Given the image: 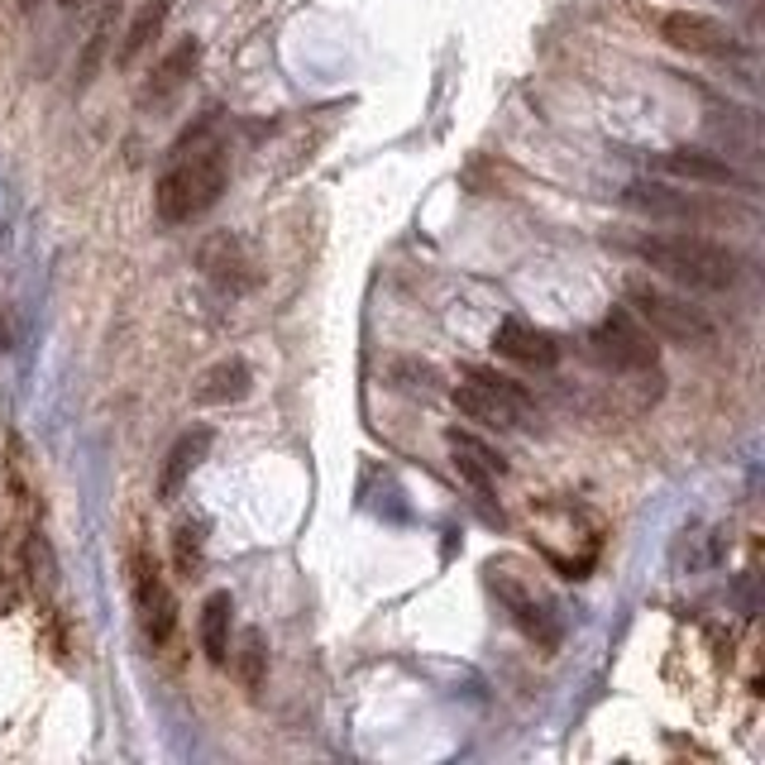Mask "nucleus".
<instances>
[{
    "mask_svg": "<svg viewBox=\"0 0 765 765\" xmlns=\"http://www.w3.org/2000/svg\"><path fill=\"white\" fill-rule=\"evenodd\" d=\"M450 403L465 411L469 421H484L493 430H513V426L531 421V393L498 369H474L465 383L450 388Z\"/></svg>",
    "mask_w": 765,
    "mask_h": 765,
    "instance_id": "20e7f679",
    "label": "nucleus"
},
{
    "mask_svg": "<svg viewBox=\"0 0 765 765\" xmlns=\"http://www.w3.org/2000/svg\"><path fill=\"white\" fill-rule=\"evenodd\" d=\"M168 10H172V0H143V6L130 14V24H125V34H120V48H116V62H120V68H135L143 48H149L158 34H163Z\"/></svg>",
    "mask_w": 765,
    "mask_h": 765,
    "instance_id": "a211bd4d",
    "label": "nucleus"
},
{
    "mask_svg": "<svg viewBox=\"0 0 765 765\" xmlns=\"http://www.w3.org/2000/svg\"><path fill=\"white\" fill-rule=\"evenodd\" d=\"M235 675H239V684H245L249 694L264 689V679H268V642H264V632H245V636H239Z\"/></svg>",
    "mask_w": 765,
    "mask_h": 765,
    "instance_id": "6ab92c4d",
    "label": "nucleus"
},
{
    "mask_svg": "<svg viewBox=\"0 0 765 765\" xmlns=\"http://www.w3.org/2000/svg\"><path fill=\"white\" fill-rule=\"evenodd\" d=\"M249 388H254V369L245 359H220V364H211L201 378H197V403L201 407H230V403H245L249 397Z\"/></svg>",
    "mask_w": 765,
    "mask_h": 765,
    "instance_id": "dca6fc26",
    "label": "nucleus"
},
{
    "mask_svg": "<svg viewBox=\"0 0 765 765\" xmlns=\"http://www.w3.org/2000/svg\"><path fill=\"white\" fill-rule=\"evenodd\" d=\"M20 10L29 14V10H39V0H20Z\"/></svg>",
    "mask_w": 765,
    "mask_h": 765,
    "instance_id": "b1692460",
    "label": "nucleus"
},
{
    "mask_svg": "<svg viewBox=\"0 0 765 765\" xmlns=\"http://www.w3.org/2000/svg\"><path fill=\"white\" fill-rule=\"evenodd\" d=\"M388 378H393V388H403L411 397H430L440 388V374L430 369V364H421V359H393Z\"/></svg>",
    "mask_w": 765,
    "mask_h": 765,
    "instance_id": "4be33fe9",
    "label": "nucleus"
},
{
    "mask_svg": "<svg viewBox=\"0 0 765 765\" xmlns=\"http://www.w3.org/2000/svg\"><path fill=\"white\" fill-rule=\"evenodd\" d=\"M172 560H178L182 579H201L206 569V521H182L172 531Z\"/></svg>",
    "mask_w": 765,
    "mask_h": 765,
    "instance_id": "aec40b11",
    "label": "nucleus"
},
{
    "mask_svg": "<svg viewBox=\"0 0 765 765\" xmlns=\"http://www.w3.org/2000/svg\"><path fill=\"white\" fill-rule=\"evenodd\" d=\"M493 349H498L503 359L521 364V369H555V364H560V340H555L550 330L521 321V316H507V321L493 330Z\"/></svg>",
    "mask_w": 765,
    "mask_h": 765,
    "instance_id": "f8f14e48",
    "label": "nucleus"
},
{
    "mask_svg": "<svg viewBox=\"0 0 765 765\" xmlns=\"http://www.w3.org/2000/svg\"><path fill=\"white\" fill-rule=\"evenodd\" d=\"M656 168L669 172L679 182H698V187H737V191H756V182L746 178L737 163H727L723 153H708V149H665L656 153Z\"/></svg>",
    "mask_w": 765,
    "mask_h": 765,
    "instance_id": "9b49d317",
    "label": "nucleus"
},
{
    "mask_svg": "<svg viewBox=\"0 0 765 765\" xmlns=\"http://www.w3.org/2000/svg\"><path fill=\"white\" fill-rule=\"evenodd\" d=\"M24 569H29V579H34V588H53L58 565H53V550H48L43 536H34V540L24 546Z\"/></svg>",
    "mask_w": 765,
    "mask_h": 765,
    "instance_id": "5701e85b",
    "label": "nucleus"
},
{
    "mask_svg": "<svg viewBox=\"0 0 765 765\" xmlns=\"http://www.w3.org/2000/svg\"><path fill=\"white\" fill-rule=\"evenodd\" d=\"M62 6H77V0H62Z\"/></svg>",
    "mask_w": 765,
    "mask_h": 765,
    "instance_id": "393cba45",
    "label": "nucleus"
},
{
    "mask_svg": "<svg viewBox=\"0 0 765 765\" xmlns=\"http://www.w3.org/2000/svg\"><path fill=\"white\" fill-rule=\"evenodd\" d=\"M636 259L656 268L669 282L698 287V292H732L742 282V254L723 239L694 235V230H669V235H642L636 239Z\"/></svg>",
    "mask_w": 765,
    "mask_h": 765,
    "instance_id": "f03ea898",
    "label": "nucleus"
},
{
    "mask_svg": "<svg viewBox=\"0 0 765 765\" xmlns=\"http://www.w3.org/2000/svg\"><path fill=\"white\" fill-rule=\"evenodd\" d=\"M197 268H201L206 282L220 287V292H230V297H245V292L259 287V259H254V249L230 230L201 239L197 245Z\"/></svg>",
    "mask_w": 765,
    "mask_h": 765,
    "instance_id": "6e6552de",
    "label": "nucleus"
},
{
    "mask_svg": "<svg viewBox=\"0 0 765 765\" xmlns=\"http://www.w3.org/2000/svg\"><path fill=\"white\" fill-rule=\"evenodd\" d=\"M110 43H116V14H101V24L91 29V39L82 48V58H77V87H91V77L101 72V62L110 53Z\"/></svg>",
    "mask_w": 765,
    "mask_h": 765,
    "instance_id": "412c9836",
    "label": "nucleus"
},
{
    "mask_svg": "<svg viewBox=\"0 0 765 765\" xmlns=\"http://www.w3.org/2000/svg\"><path fill=\"white\" fill-rule=\"evenodd\" d=\"M226 182H230V149L220 139V110H206L168 149V163L153 187V206L168 226H187V220L206 216L226 197Z\"/></svg>",
    "mask_w": 765,
    "mask_h": 765,
    "instance_id": "f257e3e1",
    "label": "nucleus"
},
{
    "mask_svg": "<svg viewBox=\"0 0 765 765\" xmlns=\"http://www.w3.org/2000/svg\"><path fill=\"white\" fill-rule=\"evenodd\" d=\"M135 608H139V627L149 636V646H168L172 636H178V594H172V584L163 579V569L149 550L135 555Z\"/></svg>",
    "mask_w": 765,
    "mask_h": 765,
    "instance_id": "0eeeda50",
    "label": "nucleus"
},
{
    "mask_svg": "<svg viewBox=\"0 0 765 765\" xmlns=\"http://www.w3.org/2000/svg\"><path fill=\"white\" fill-rule=\"evenodd\" d=\"M627 307L642 316V326L656 335V340L684 345V349H704L717 340V326L704 307H694L689 297L669 292V287L650 282V278H632L627 282Z\"/></svg>",
    "mask_w": 765,
    "mask_h": 765,
    "instance_id": "7ed1b4c3",
    "label": "nucleus"
},
{
    "mask_svg": "<svg viewBox=\"0 0 765 765\" xmlns=\"http://www.w3.org/2000/svg\"><path fill=\"white\" fill-rule=\"evenodd\" d=\"M197 62H201V43L191 39V34L182 43H172L168 53L158 58V68L149 72V82H143V101H168V96H178L191 82Z\"/></svg>",
    "mask_w": 765,
    "mask_h": 765,
    "instance_id": "2eb2a0df",
    "label": "nucleus"
},
{
    "mask_svg": "<svg viewBox=\"0 0 765 765\" xmlns=\"http://www.w3.org/2000/svg\"><path fill=\"white\" fill-rule=\"evenodd\" d=\"M445 445H450V465H455V474L465 478L474 493H484V498H488V493L498 488V478L507 474V459L493 450L488 440L469 436V430H450V436H445Z\"/></svg>",
    "mask_w": 765,
    "mask_h": 765,
    "instance_id": "4468645a",
    "label": "nucleus"
},
{
    "mask_svg": "<svg viewBox=\"0 0 765 765\" xmlns=\"http://www.w3.org/2000/svg\"><path fill=\"white\" fill-rule=\"evenodd\" d=\"M660 39L679 53H694V58H737L742 43L737 34L713 20V14H698V10H669L660 14Z\"/></svg>",
    "mask_w": 765,
    "mask_h": 765,
    "instance_id": "9d476101",
    "label": "nucleus"
},
{
    "mask_svg": "<svg viewBox=\"0 0 765 765\" xmlns=\"http://www.w3.org/2000/svg\"><path fill=\"white\" fill-rule=\"evenodd\" d=\"M488 588L503 598V608L513 613L517 632L526 636V642H536L540 650H555V646H560L565 627H560V617H555L550 598H540V594H531V588H521V584L513 579V574L498 569V565L488 569Z\"/></svg>",
    "mask_w": 765,
    "mask_h": 765,
    "instance_id": "1a4fd4ad",
    "label": "nucleus"
},
{
    "mask_svg": "<svg viewBox=\"0 0 765 765\" xmlns=\"http://www.w3.org/2000/svg\"><path fill=\"white\" fill-rule=\"evenodd\" d=\"M588 349H594V359L613 374H656V364H660L656 335L642 326V316L632 307H613L603 316L594 335H588Z\"/></svg>",
    "mask_w": 765,
    "mask_h": 765,
    "instance_id": "39448f33",
    "label": "nucleus"
},
{
    "mask_svg": "<svg viewBox=\"0 0 765 765\" xmlns=\"http://www.w3.org/2000/svg\"><path fill=\"white\" fill-rule=\"evenodd\" d=\"M622 201L632 206V211H642L650 220H684V226H708V220H727L737 216V206H723V201H708L704 191H679L669 182H656V178H636L627 191H622Z\"/></svg>",
    "mask_w": 765,
    "mask_h": 765,
    "instance_id": "423d86ee",
    "label": "nucleus"
},
{
    "mask_svg": "<svg viewBox=\"0 0 765 765\" xmlns=\"http://www.w3.org/2000/svg\"><path fill=\"white\" fill-rule=\"evenodd\" d=\"M211 445H216L211 426H191V430H182V436L172 440L163 469H158V503H178L182 498V488L191 484V474L201 469V459L211 455Z\"/></svg>",
    "mask_w": 765,
    "mask_h": 765,
    "instance_id": "ddd939ff",
    "label": "nucleus"
},
{
    "mask_svg": "<svg viewBox=\"0 0 765 765\" xmlns=\"http://www.w3.org/2000/svg\"><path fill=\"white\" fill-rule=\"evenodd\" d=\"M230 627H235V598L211 594L201 603V617H197V642H201V656L211 665L230 660Z\"/></svg>",
    "mask_w": 765,
    "mask_h": 765,
    "instance_id": "f3484780",
    "label": "nucleus"
}]
</instances>
